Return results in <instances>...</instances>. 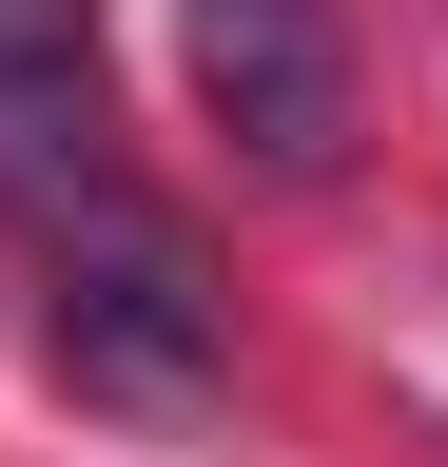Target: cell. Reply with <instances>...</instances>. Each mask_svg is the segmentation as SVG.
I'll list each match as a JSON object with an SVG mask.
<instances>
[{
	"label": "cell",
	"instance_id": "2",
	"mask_svg": "<svg viewBox=\"0 0 448 467\" xmlns=\"http://www.w3.org/2000/svg\"><path fill=\"white\" fill-rule=\"evenodd\" d=\"M195 117H214L234 175L331 195L351 175V39H331V0H195Z\"/></svg>",
	"mask_w": 448,
	"mask_h": 467
},
{
	"label": "cell",
	"instance_id": "3",
	"mask_svg": "<svg viewBox=\"0 0 448 467\" xmlns=\"http://www.w3.org/2000/svg\"><path fill=\"white\" fill-rule=\"evenodd\" d=\"M118 175V98H98L78 0H0V214H78Z\"/></svg>",
	"mask_w": 448,
	"mask_h": 467
},
{
	"label": "cell",
	"instance_id": "1",
	"mask_svg": "<svg viewBox=\"0 0 448 467\" xmlns=\"http://www.w3.org/2000/svg\"><path fill=\"white\" fill-rule=\"evenodd\" d=\"M39 254H59V370L98 409H214L234 389V292H214V254L176 214L137 195V175H98L78 214H39Z\"/></svg>",
	"mask_w": 448,
	"mask_h": 467
}]
</instances>
